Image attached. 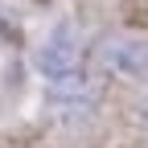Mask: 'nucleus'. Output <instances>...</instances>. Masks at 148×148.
I'll use <instances>...</instances> for the list:
<instances>
[{"label":"nucleus","mask_w":148,"mask_h":148,"mask_svg":"<svg viewBox=\"0 0 148 148\" xmlns=\"http://www.w3.org/2000/svg\"><path fill=\"white\" fill-rule=\"evenodd\" d=\"M107 58H111V66L119 74H127V78H144L148 74V45H140V41L107 45Z\"/></svg>","instance_id":"2"},{"label":"nucleus","mask_w":148,"mask_h":148,"mask_svg":"<svg viewBox=\"0 0 148 148\" xmlns=\"http://www.w3.org/2000/svg\"><path fill=\"white\" fill-rule=\"evenodd\" d=\"M140 115H144V123H148V95H144V107H140Z\"/></svg>","instance_id":"3"},{"label":"nucleus","mask_w":148,"mask_h":148,"mask_svg":"<svg viewBox=\"0 0 148 148\" xmlns=\"http://www.w3.org/2000/svg\"><path fill=\"white\" fill-rule=\"evenodd\" d=\"M41 74H49V78H62V74H70L74 66H78V45H74L70 29H58L49 37V41L41 45Z\"/></svg>","instance_id":"1"}]
</instances>
